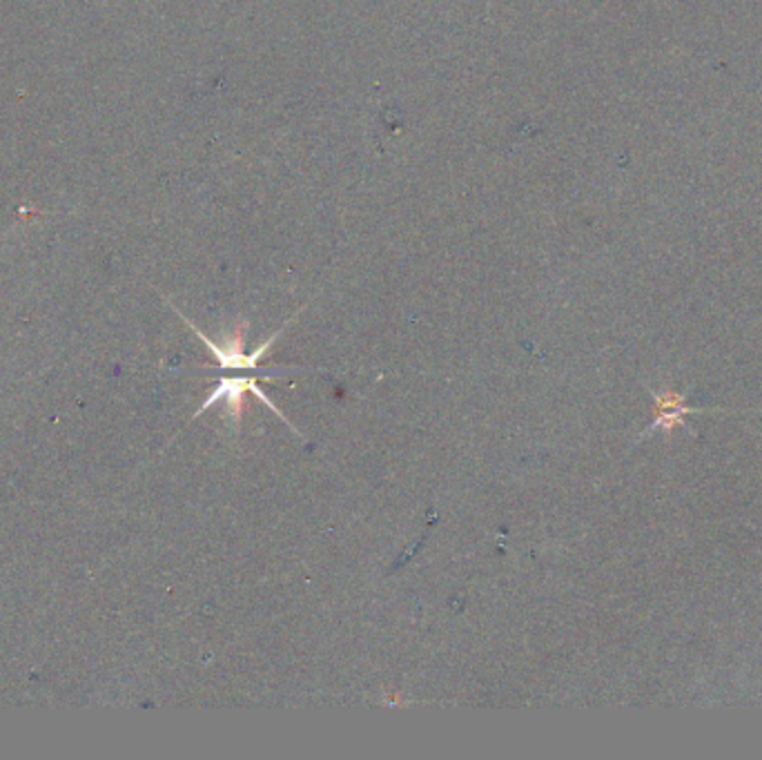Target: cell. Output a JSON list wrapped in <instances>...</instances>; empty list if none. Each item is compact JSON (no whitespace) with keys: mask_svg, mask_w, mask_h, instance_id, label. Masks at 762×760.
Here are the masks:
<instances>
[{"mask_svg":"<svg viewBox=\"0 0 762 760\" xmlns=\"http://www.w3.org/2000/svg\"><path fill=\"white\" fill-rule=\"evenodd\" d=\"M245 391H250L252 395H257L270 411H275L284 422H286V417H284V413L270 402V398L259 389V382H257V377H228V379H221V382L215 387V391H212V395L201 404V408L197 411V415H201L204 411H208V408H212L217 402H226V417L230 419V424L239 430V426H241V422H243V413H245V408H247V404H245ZM288 426H292L290 422H286Z\"/></svg>","mask_w":762,"mask_h":760,"instance_id":"7a4b0ae2","label":"cell"},{"mask_svg":"<svg viewBox=\"0 0 762 760\" xmlns=\"http://www.w3.org/2000/svg\"><path fill=\"white\" fill-rule=\"evenodd\" d=\"M189 324V322H187ZM290 324V322H288ZM288 324H284L273 337H268L257 350H252L250 355H245V350H243V344H245V333H247V322H236V326H234V331L230 333V337L219 346V344H215L208 335H204L195 324H189V326H193V331L197 333V337L210 348V353L219 359V364H221V368L223 370H234V368H239V370H252V368H257V364L268 355V350L273 348V344L281 337V333L286 331V326Z\"/></svg>","mask_w":762,"mask_h":760,"instance_id":"6da1fadb","label":"cell"},{"mask_svg":"<svg viewBox=\"0 0 762 760\" xmlns=\"http://www.w3.org/2000/svg\"><path fill=\"white\" fill-rule=\"evenodd\" d=\"M654 400H656V419L654 424L643 433L649 435L658 428H673V426H682V417L684 415H693V413H707L703 408H691V406H684V395H678V393H665V395H658L654 393Z\"/></svg>","mask_w":762,"mask_h":760,"instance_id":"3957f363","label":"cell"}]
</instances>
